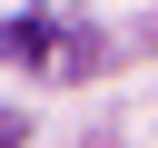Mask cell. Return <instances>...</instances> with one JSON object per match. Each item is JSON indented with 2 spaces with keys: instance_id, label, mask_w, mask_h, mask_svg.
Wrapping results in <instances>:
<instances>
[{
  "instance_id": "obj_1",
  "label": "cell",
  "mask_w": 158,
  "mask_h": 148,
  "mask_svg": "<svg viewBox=\"0 0 158 148\" xmlns=\"http://www.w3.org/2000/svg\"><path fill=\"white\" fill-rule=\"evenodd\" d=\"M0 49H10V59H69V39H59V30H40V20H20Z\"/></svg>"
}]
</instances>
